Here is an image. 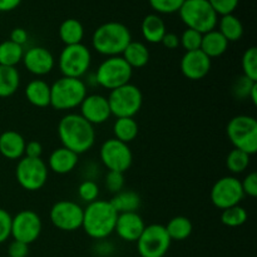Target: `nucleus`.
<instances>
[{
	"label": "nucleus",
	"mask_w": 257,
	"mask_h": 257,
	"mask_svg": "<svg viewBox=\"0 0 257 257\" xmlns=\"http://www.w3.org/2000/svg\"><path fill=\"white\" fill-rule=\"evenodd\" d=\"M43 153V147L38 141H30L25 145L24 157L29 158H40Z\"/></svg>",
	"instance_id": "nucleus-45"
},
{
	"label": "nucleus",
	"mask_w": 257,
	"mask_h": 257,
	"mask_svg": "<svg viewBox=\"0 0 257 257\" xmlns=\"http://www.w3.org/2000/svg\"><path fill=\"white\" fill-rule=\"evenodd\" d=\"M50 222L58 230L72 232L82 227L83 208L77 202L68 200L58 201L50 208Z\"/></svg>",
	"instance_id": "nucleus-14"
},
{
	"label": "nucleus",
	"mask_w": 257,
	"mask_h": 257,
	"mask_svg": "<svg viewBox=\"0 0 257 257\" xmlns=\"http://www.w3.org/2000/svg\"><path fill=\"white\" fill-rule=\"evenodd\" d=\"M161 44L170 50L177 49L180 47V37L177 34H175V33L167 32L165 34V37L162 38V40H161Z\"/></svg>",
	"instance_id": "nucleus-46"
},
{
	"label": "nucleus",
	"mask_w": 257,
	"mask_h": 257,
	"mask_svg": "<svg viewBox=\"0 0 257 257\" xmlns=\"http://www.w3.org/2000/svg\"><path fill=\"white\" fill-rule=\"evenodd\" d=\"M208 3L216 14L223 17V15L233 14V12L237 9L240 0H208Z\"/></svg>",
	"instance_id": "nucleus-40"
},
{
	"label": "nucleus",
	"mask_w": 257,
	"mask_h": 257,
	"mask_svg": "<svg viewBox=\"0 0 257 257\" xmlns=\"http://www.w3.org/2000/svg\"><path fill=\"white\" fill-rule=\"evenodd\" d=\"M24 137L17 131H5L0 135V153L7 160H20L24 157Z\"/></svg>",
	"instance_id": "nucleus-21"
},
{
	"label": "nucleus",
	"mask_w": 257,
	"mask_h": 257,
	"mask_svg": "<svg viewBox=\"0 0 257 257\" xmlns=\"http://www.w3.org/2000/svg\"><path fill=\"white\" fill-rule=\"evenodd\" d=\"M78 196L85 203H92L98 200L99 187L93 180H84L78 187Z\"/></svg>",
	"instance_id": "nucleus-37"
},
{
	"label": "nucleus",
	"mask_w": 257,
	"mask_h": 257,
	"mask_svg": "<svg viewBox=\"0 0 257 257\" xmlns=\"http://www.w3.org/2000/svg\"><path fill=\"white\" fill-rule=\"evenodd\" d=\"M79 114L92 125L103 124L110 118L107 97L102 94H89L80 103Z\"/></svg>",
	"instance_id": "nucleus-17"
},
{
	"label": "nucleus",
	"mask_w": 257,
	"mask_h": 257,
	"mask_svg": "<svg viewBox=\"0 0 257 257\" xmlns=\"http://www.w3.org/2000/svg\"><path fill=\"white\" fill-rule=\"evenodd\" d=\"M107 99L110 114L115 118H133L140 112L143 104L142 92L132 83L110 90Z\"/></svg>",
	"instance_id": "nucleus-7"
},
{
	"label": "nucleus",
	"mask_w": 257,
	"mask_h": 257,
	"mask_svg": "<svg viewBox=\"0 0 257 257\" xmlns=\"http://www.w3.org/2000/svg\"><path fill=\"white\" fill-rule=\"evenodd\" d=\"M117 213L137 212L141 206V197L135 191H120L109 201Z\"/></svg>",
	"instance_id": "nucleus-27"
},
{
	"label": "nucleus",
	"mask_w": 257,
	"mask_h": 257,
	"mask_svg": "<svg viewBox=\"0 0 257 257\" xmlns=\"http://www.w3.org/2000/svg\"><path fill=\"white\" fill-rule=\"evenodd\" d=\"M78 165V155L65 147H59L50 153L48 158V170L57 175L70 173Z\"/></svg>",
	"instance_id": "nucleus-20"
},
{
	"label": "nucleus",
	"mask_w": 257,
	"mask_h": 257,
	"mask_svg": "<svg viewBox=\"0 0 257 257\" xmlns=\"http://www.w3.org/2000/svg\"><path fill=\"white\" fill-rule=\"evenodd\" d=\"M49 170L42 158H20L15 170V177L20 187L29 192L39 191L48 181Z\"/></svg>",
	"instance_id": "nucleus-10"
},
{
	"label": "nucleus",
	"mask_w": 257,
	"mask_h": 257,
	"mask_svg": "<svg viewBox=\"0 0 257 257\" xmlns=\"http://www.w3.org/2000/svg\"><path fill=\"white\" fill-rule=\"evenodd\" d=\"M25 97L28 102L38 108L50 105V85L43 79H34L25 87Z\"/></svg>",
	"instance_id": "nucleus-23"
},
{
	"label": "nucleus",
	"mask_w": 257,
	"mask_h": 257,
	"mask_svg": "<svg viewBox=\"0 0 257 257\" xmlns=\"http://www.w3.org/2000/svg\"><path fill=\"white\" fill-rule=\"evenodd\" d=\"M250 155L245 153L243 151L240 150H232L227 155L226 158V166H227L228 171L233 175H240V173L245 172L247 167L250 166Z\"/></svg>",
	"instance_id": "nucleus-33"
},
{
	"label": "nucleus",
	"mask_w": 257,
	"mask_h": 257,
	"mask_svg": "<svg viewBox=\"0 0 257 257\" xmlns=\"http://www.w3.org/2000/svg\"><path fill=\"white\" fill-rule=\"evenodd\" d=\"M117 217L109 201L97 200L83 208L82 228L93 240H104L114 232Z\"/></svg>",
	"instance_id": "nucleus-2"
},
{
	"label": "nucleus",
	"mask_w": 257,
	"mask_h": 257,
	"mask_svg": "<svg viewBox=\"0 0 257 257\" xmlns=\"http://www.w3.org/2000/svg\"><path fill=\"white\" fill-rule=\"evenodd\" d=\"M24 57V49L22 45L15 44L12 40H4L0 43V65L15 67L19 64Z\"/></svg>",
	"instance_id": "nucleus-32"
},
{
	"label": "nucleus",
	"mask_w": 257,
	"mask_h": 257,
	"mask_svg": "<svg viewBox=\"0 0 257 257\" xmlns=\"http://www.w3.org/2000/svg\"><path fill=\"white\" fill-rule=\"evenodd\" d=\"M120 57L128 63L132 69H138L147 65L150 60V50L142 42H131Z\"/></svg>",
	"instance_id": "nucleus-25"
},
{
	"label": "nucleus",
	"mask_w": 257,
	"mask_h": 257,
	"mask_svg": "<svg viewBox=\"0 0 257 257\" xmlns=\"http://www.w3.org/2000/svg\"><path fill=\"white\" fill-rule=\"evenodd\" d=\"M178 14L188 29H193L201 34L211 32L217 27L218 15L208 0H185Z\"/></svg>",
	"instance_id": "nucleus-5"
},
{
	"label": "nucleus",
	"mask_w": 257,
	"mask_h": 257,
	"mask_svg": "<svg viewBox=\"0 0 257 257\" xmlns=\"http://www.w3.org/2000/svg\"><path fill=\"white\" fill-rule=\"evenodd\" d=\"M257 84V82L248 79L245 75H241L240 78L235 80L232 85V94L235 95V98L238 99H247L250 97V93L252 90V88Z\"/></svg>",
	"instance_id": "nucleus-39"
},
{
	"label": "nucleus",
	"mask_w": 257,
	"mask_h": 257,
	"mask_svg": "<svg viewBox=\"0 0 257 257\" xmlns=\"http://www.w3.org/2000/svg\"><path fill=\"white\" fill-rule=\"evenodd\" d=\"M218 32L226 38L228 43L238 42L243 35V25L241 20L233 14L223 15L217 22Z\"/></svg>",
	"instance_id": "nucleus-29"
},
{
	"label": "nucleus",
	"mask_w": 257,
	"mask_h": 257,
	"mask_svg": "<svg viewBox=\"0 0 257 257\" xmlns=\"http://www.w3.org/2000/svg\"><path fill=\"white\" fill-rule=\"evenodd\" d=\"M28 32L24 29V28H15V29L12 30L10 33V39L12 42H14L15 44H19V45H24L25 43L28 42Z\"/></svg>",
	"instance_id": "nucleus-47"
},
{
	"label": "nucleus",
	"mask_w": 257,
	"mask_h": 257,
	"mask_svg": "<svg viewBox=\"0 0 257 257\" xmlns=\"http://www.w3.org/2000/svg\"><path fill=\"white\" fill-rule=\"evenodd\" d=\"M242 67V75L247 77L248 79L257 82V49L256 47H251L245 50L241 60Z\"/></svg>",
	"instance_id": "nucleus-35"
},
{
	"label": "nucleus",
	"mask_w": 257,
	"mask_h": 257,
	"mask_svg": "<svg viewBox=\"0 0 257 257\" xmlns=\"http://www.w3.org/2000/svg\"><path fill=\"white\" fill-rule=\"evenodd\" d=\"M171 242L165 226L152 223L146 226L137 240V250L141 257H165L170 250Z\"/></svg>",
	"instance_id": "nucleus-11"
},
{
	"label": "nucleus",
	"mask_w": 257,
	"mask_h": 257,
	"mask_svg": "<svg viewBox=\"0 0 257 257\" xmlns=\"http://www.w3.org/2000/svg\"><path fill=\"white\" fill-rule=\"evenodd\" d=\"M22 0H0V12L7 13L17 9Z\"/></svg>",
	"instance_id": "nucleus-48"
},
{
	"label": "nucleus",
	"mask_w": 257,
	"mask_h": 257,
	"mask_svg": "<svg viewBox=\"0 0 257 257\" xmlns=\"http://www.w3.org/2000/svg\"><path fill=\"white\" fill-rule=\"evenodd\" d=\"M87 95V84L79 78L62 77L50 85V105L57 110L74 109Z\"/></svg>",
	"instance_id": "nucleus-4"
},
{
	"label": "nucleus",
	"mask_w": 257,
	"mask_h": 257,
	"mask_svg": "<svg viewBox=\"0 0 257 257\" xmlns=\"http://www.w3.org/2000/svg\"><path fill=\"white\" fill-rule=\"evenodd\" d=\"M105 187L109 192L118 193L124 187V173L114 172V171H108L105 176Z\"/></svg>",
	"instance_id": "nucleus-41"
},
{
	"label": "nucleus",
	"mask_w": 257,
	"mask_h": 257,
	"mask_svg": "<svg viewBox=\"0 0 257 257\" xmlns=\"http://www.w3.org/2000/svg\"><path fill=\"white\" fill-rule=\"evenodd\" d=\"M246 221H247V211L240 205L226 208L221 215V222L227 227H240Z\"/></svg>",
	"instance_id": "nucleus-34"
},
{
	"label": "nucleus",
	"mask_w": 257,
	"mask_h": 257,
	"mask_svg": "<svg viewBox=\"0 0 257 257\" xmlns=\"http://www.w3.org/2000/svg\"><path fill=\"white\" fill-rule=\"evenodd\" d=\"M99 157L108 171L124 173L132 166L133 153L130 146L124 142L109 138L100 146Z\"/></svg>",
	"instance_id": "nucleus-12"
},
{
	"label": "nucleus",
	"mask_w": 257,
	"mask_h": 257,
	"mask_svg": "<svg viewBox=\"0 0 257 257\" xmlns=\"http://www.w3.org/2000/svg\"><path fill=\"white\" fill-rule=\"evenodd\" d=\"M113 133L115 140L128 145L137 138L138 124L135 118H117L113 125Z\"/></svg>",
	"instance_id": "nucleus-31"
},
{
	"label": "nucleus",
	"mask_w": 257,
	"mask_h": 257,
	"mask_svg": "<svg viewBox=\"0 0 257 257\" xmlns=\"http://www.w3.org/2000/svg\"><path fill=\"white\" fill-rule=\"evenodd\" d=\"M243 197L245 195L241 181L233 176H225L220 178L211 188V201L213 206L222 211L240 205Z\"/></svg>",
	"instance_id": "nucleus-13"
},
{
	"label": "nucleus",
	"mask_w": 257,
	"mask_h": 257,
	"mask_svg": "<svg viewBox=\"0 0 257 257\" xmlns=\"http://www.w3.org/2000/svg\"><path fill=\"white\" fill-rule=\"evenodd\" d=\"M243 195L250 196V197H256L257 196V173L251 172L241 181Z\"/></svg>",
	"instance_id": "nucleus-43"
},
{
	"label": "nucleus",
	"mask_w": 257,
	"mask_h": 257,
	"mask_svg": "<svg viewBox=\"0 0 257 257\" xmlns=\"http://www.w3.org/2000/svg\"><path fill=\"white\" fill-rule=\"evenodd\" d=\"M228 140L236 150L252 156L257 152V120L246 114L231 118L226 127Z\"/></svg>",
	"instance_id": "nucleus-6"
},
{
	"label": "nucleus",
	"mask_w": 257,
	"mask_h": 257,
	"mask_svg": "<svg viewBox=\"0 0 257 257\" xmlns=\"http://www.w3.org/2000/svg\"><path fill=\"white\" fill-rule=\"evenodd\" d=\"M92 64V54L84 44L65 45L58 58V67L63 77L82 78Z\"/></svg>",
	"instance_id": "nucleus-9"
},
{
	"label": "nucleus",
	"mask_w": 257,
	"mask_h": 257,
	"mask_svg": "<svg viewBox=\"0 0 257 257\" xmlns=\"http://www.w3.org/2000/svg\"><path fill=\"white\" fill-rule=\"evenodd\" d=\"M228 44L230 43L226 40V38L217 29H213L202 34V43H201L200 49L210 59H212V58H218L225 54L228 49Z\"/></svg>",
	"instance_id": "nucleus-22"
},
{
	"label": "nucleus",
	"mask_w": 257,
	"mask_h": 257,
	"mask_svg": "<svg viewBox=\"0 0 257 257\" xmlns=\"http://www.w3.org/2000/svg\"><path fill=\"white\" fill-rule=\"evenodd\" d=\"M248 99L252 100L253 104H257V84L252 88V90H251L250 97H248Z\"/></svg>",
	"instance_id": "nucleus-49"
},
{
	"label": "nucleus",
	"mask_w": 257,
	"mask_h": 257,
	"mask_svg": "<svg viewBox=\"0 0 257 257\" xmlns=\"http://www.w3.org/2000/svg\"><path fill=\"white\" fill-rule=\"evenodd\" d=\"M58 34L64 45L80 44L84 38V27L79 20L69 18L60 24Z\"/></svg>",
	"instance_id": "nucleus-26"
},
{
	"label": "nucleus",
	"mask_w": 257,
	"mask_h": 257,
	"mask_svg": "<svg viewBox=\"0 0 257 257\" xmlns=\"http://www.w3.org/2000/svg\"><path fill=\"white\" fill-rule=\"evenodd\" d=\"M39 215L32 210H23L12 218V237L27 245L35 242L42 233Z\"/></svg>",
	"instance_id": "nucleus-15"
},
{
	"label": "nucleus",
	"mask_w": 257,
	"mask_h": 257,
	"mask_svg": "<svg viewBox=\"0 0 257 257\" xmlns=\"http://www.w3.org/2000/svg\"><path fill=\"white\" fill-rule=\"evenodd\" d=\"M141 32L145 40L151 44H158L167 33L166 24L162 18L157 14H150L145 17L141 24Z\"/></svg>",
	"instance_id": "nucleus-24"
},
{
	"label": "nucleus",
	"mask_w": 257,
	"mask_h": 257,
	"mask_svg": "<svg viewBox=\"0 0 257 257\" xmlns=\"http://www.w3.org/2000/svg\"><path fill=\"white\" fill-rule=\"evenodd\" d=\"M201 43H202V34L188 28L180 37V45L186 52L198 50L201 48Z\"/></svg>",
	"instance_id": "nucleus-36"
},
{
	"label": "nucleus",
	"mask_w": 257,
	"mask_h": 257,
	"mask_svg": "<svg viewBox=\"0 0 257 257\" xmlns=\"http://www.w3.org/2000/svg\"><path fill=\"white\" fill-rule=\"evenodd\" d=\"M131 42L132 34L130 29L119 22H108L99 25L92 37V45L95 52L107 58L122 55Z\"/></svg>",
	"instance_id": "nucleus-3"
},
{
	"label": "nucleus",
	"mask_w": 257,
	"mask_h": 257,
	"mask_svg": "<svg viewBox=\"0 0 257 257\" xmlns=\"http://www.w3.org/2000/svg\"><path fill=\"white\" fill-rule=\"evenodd\" d=\"M165 227L171 241L187 240L193 230L191 220L185 216H176V217L171 218L170 222Z\"/></svg>",
	"instance_id": "nucleus-30"
},
{
	"label": "nucleus",
	"mask_w": 257,
	"mask_h": 257,
	"mask_svg": "<svg viewBox=\"0 0 257 257\" xmlns=\"http://www.w3.org/2000/svg\"><path fill=\"white\" fill-rule=\"evenodd\" d=\"M133 69L120 55L108 57L97 68L94 74L95 84L110 90L131 83Z\"/></svg>",
	"instance_id": "nucleus-8"
},
{
	"label": "nucleus",
	"mask_w": 257,
	"mask_h": 257,
	"mask_svg": "<svg viewBox=\"0 0 257 257\" xmlns=\"http://www.w3.org/2000/svg\"><path fill=\"white\" fill-rule=\"evenodd\" d=\"M20 85L19 70L15 67L0 65V98L12 97Z\"/></svg>",
	"instance_id": "nucleus-28"
},
{
	"label": "nucleus",
	"mask_w": 257,
	"mask_h": 257,
	"mask_svg": "<svg viewBox=\"0 0 257 257\" xmlns=\"http://www.w3.org/2000/svg\"><path fill=\"white\" fill-rule=\"evenodd\" d=\"M23 63L27 70L37 77L47 75L54 69L55 59L50 50L44 47H33L24 52Z\"/></svg>",
	"instance_id": "nucleus-16"
},
{
	"label": "nucleus",
	"mask_w": 257,
	"mask_h": 257,
	"mask_svg": "<svg viewBox=\"0 0 257 257\" xmlns=\"http://www.w3.org/2000/svg\"><path fill=\"white\" fill-rule=\"evenodd\" d=\"M151 8L160 14H173L178 13L185 0H148Z\"/></svg>",
	"instance_id": "nucleus-38"
},
{
	"label": "nucleus",
	"mask_w": 257,
	"mask_h": 257,
	"mask_svg": "<svg viewBox=\"0 0 257 257\" xmlns=\"http://www.w3.org/2000/svg\"><path fill=\"white\" fill-rule=\"evenodd\" d=\"M29 253V245L20 241L14 240L10 242L9 247H8V255L9 257H27Z\"/></svg>",
	"instance_id": "nucleus-44"
},
{
	"label": "nucleus",
	"mask_w": 257,
	"mask_h": 257,
	"mask_svg": "<svg viewBox=\"0 0 257 257\" xmlns=\"http://www.w3.org/2000/svg\"><path fill=\"white\" fill-rule=\"evenodd\" d=\"M145 227V221L137 212L118 213L114 232L125 242H137Z\"/></svg>",
	"instance_id": "nucleus-19"
},
{
	"label": "nucleus",
	"mask_w": 257,
	"mask_h": 257,
	"mask_svg": "<svg viewBox=\"0 0 257 257\" xmlns=\"http://www.w3.org/2000/svg\"><path fill=\"white\" fill-rule=\"evenodd\" d=\"M211 59L201 49L186 52L181 59V72L187 79L201 80L210 73Z\"/></svg>",
	"instance_id": "nucleus-18"
},
{
	"label": "nucleus",
	"mask_w": 257,
	"mask_h": 257,
	"mask_svg": "<svg viewBox=\"0 0 257 257\" xmlns=\"http://www.w3.org/2000/svg\"><path fill=\"white\" fill-rule=\"evenodd\" d=\"M12 216L7 210L0 208V243L12 236Z\"/></svg>",
	"instance_id": "nucleus-42"
},
{
	"label": "nucleus",
	"mask_w": 257,
	"mask_h": 257,
	"mask_svg": "<svg viewBox=\"0 0 257 257\" xmlns=\"http://www.w3.org/2000/svg\"><path fill=\"white\" fill-rule=\"evenodd\" d=\"M58 137L63 147L78 156L88 152L94 146L95 130L78 113H68L58 123Z\"/></svg>",
	"instance_id": "nucleus-1"
}]
</instances>
